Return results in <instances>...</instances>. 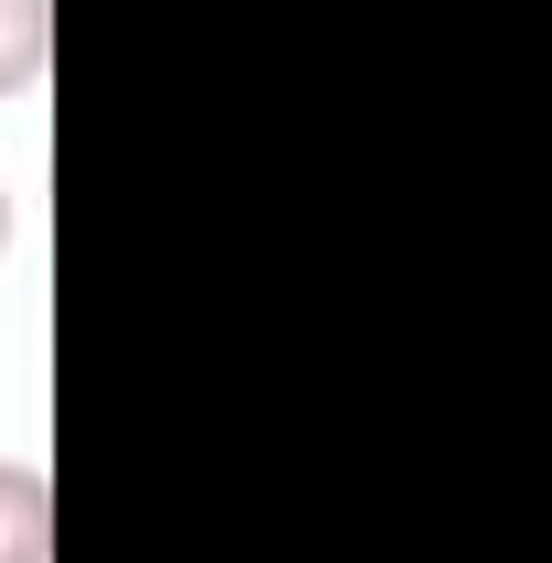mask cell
Returning <instances> with one entry per match:
<instances>
[{"mask_svg":"<svg viewBox=\"0 0 552 563\" xmlns=\"http://www.w3.org/2000/svg\"><path fill=\"white\" fill-rule=\"evenodd\" d=\"M11 228H22V196H11V174H0V250H11Z\"/></svg>","mask_w":552,"mask_h":563,"instance_id":"3","label":"cell"},{"mask_svg":"<svg viewBox=\"0 0 552 563\" xmlns=\"http://www.w3.org/2000/svg\"><path fill=\"white\" fill-rule=\"evenodd\" d=\"M0 563H55V477L33 455H0Z\"/></svg>","mask_w":552,"mask_h":563,"instance_id":"1","label":"cell"},{"mask_svg":"<svg viewBox=\"0 0 552 563\" xmlns=\"http://www.w3.org/2000/svg\"><path fill=\"white\" fill-rule=\"evenodd\" d=\"M55 66V0H0V109L33 98Z\"/></svg>","mask_w":552,"mask_h":563,"instance_id":"2","label":"cell"}]
</instances>
